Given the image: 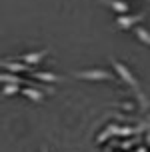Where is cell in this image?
Returning a JSON list of instances; mask_svg holds the SVG:
<instances>
[{"label":"cell","instance_id":"1","mask_svg":"<svg viewBox=\"0 0 150 152\" xmlns=\"http://www.w3.org/2000/svg\"><path fill=\"white\" fill-rule=\"evenodd\" d=\"M110 64H112V68L116 70V74L120 76V80H122L124 84H128V86H130V88L134 90V94L138 96V100L142 102V106H144V108L148 106V102H146V96H144V92L140 90V86H138V78L132 74V70L128 68L124 62L116 60V58H112V60H110Z\"/></svg>","mask_w":150,"mask_h":152},{"label":"cell","instance_id":"5","mask_svg":"<svg viewBox=\"0 0 150 152\" xmlns=\"http://www.w3.org/2000/svg\"><path fill=\"white\" fill-rule=\"evenodd\" d=\"M32 76L36 78V82H48V84H54V82H62L64 78L54 72H32Z\"/></svg>","mask_w":150,"mask_h":152},{"label":"cell","instance_id":"11","mask_svg":"<svg viewBox=\"0 0 150 152\" xmlns=\"http://www.w3.org/2000/svg\"><path fill=\"white\" fill-rule=\"evenodd\" d=\"M20 92V84H6L2 88V96H10V94H18Z\"/></svg>","mask_w":150,"mask_h":152},{"label":"cell","instance_id":"9","mask_svg":"<svg viewBox=\"0 0 150 152\" xmlns=\"http://www.w3.org/2000/svg\"><path fill=\"white\" fill-rule=\"evenodd\" d=\"M22 94L26 96V98H30V100H34V102H42L44 100V96H42V92L40 90H36V88H24L22 90Z\"/></svg>","mask_w":150,"mask_h":152},{"label":"cell","instance_id":"6","mask_svg":"<svg viewBox=\"0 0 150 152\" xmlns=\"http://www.w3.org/2000/svg\"><path fill=\"white\" fill-rule=\"evenodd\" d=\"M102 2L118 14H128V10H130V4H126L124 0H102Z\"/></svg>","mask_w":150,"mask_h":152},{"label":"cell","instance_id":"12","mask_svg":"<svg viewBox=\"0 0 150 152\" xmlns=\"http://www.w3.org/2000/svg\"><path fill=\"white\" fill-rule=\"evenodd\" d=\"M42 152H48V150H46V148H44V150H42Z\"/></svg>","mask_w":150,"mask_h":152},{"label":"cell","instance_id":"10","mask_svg":"<svg viewBox=\"0 0 150 152\" xmlns=\"http://www.w3.org/2000/svg\"><path fill=\"white\" fill-rule=\"evenodd\" d=\"M134 34H136V38H138L140 42H144L146 46H150V32L146 30V28H142V26H136V28H134Z\"/></svg>","mask_w":150,"mask_h":152},{"label":"cell","instance_id":"7","mask_svg":"<svg viewBox=\"0 0 150 152\" xmlns=\"http://www.w3.org/2000/svg\"><path fill=\"white\" fill-rule=\"evenodd\" d=\"M46 54H48V50H38V52H28L22 56V64H26V66H30V64H38V62L44 58Z\"/></svg>","mask_w":150,"mask_h":152},{"label":"cell","instance_id":"2","mask_svg":"<svg viewBox=\"0 0 150 152\" xmlns=\"http://www.w3.org/2000/svg\"><path fill=\"white\" fill-rule=\"evenodd\" d=\"M76 78L80 80H88V82H104V80H114L112 72H108L104 68H88L76 72Z\"/></svg>","mask_w":150,"mask_h":152},{"label":"cell","instance_id":"3","mask_svg":"<svg viewBox=\"0 0 150 152\" xmlns=\"http://www.w3.org/2000/svg\"><path fill=\"white\" fill-rule=\"evenodd\" d=\"M146 18V14H120L118 18H116V26L118 28H130V26H136V24L140 22V20H144Z\"/></svg>","mask_w":150,"mask_h":152},{"label":"cell","instance_id":"8","mask_svg":"<svg viewBox=\"0 0 150 152\" xmlns=\"http://www.w3.org/2000/svg\"><path fill=\"white\" fill-rule=\"evenodd\" d=\"M0 82L2 84H30V80H24L18 74H0Z\"/></svg>","mask_w":150,"mask_h":152},{"label":"cell","instance_id":"4","mask_svg":"<svg viewBox=\"0 0 150 152\" xmlns=\"http://www.w3.org/2000/svg\"><path fill=\"white\" fill-rule=\"evenodd\" d=\"M0 68H6L10 74H22V72H30V66L22 64V62H14V60H0Z\"/></svg>","mask_w":150,"mask_h":152}]
</instances>
